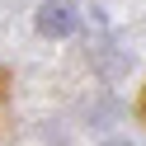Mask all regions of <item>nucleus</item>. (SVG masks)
<instances>
[{"label":"nucleus","instance_id":"nucleus-2","mask_svg":"<svg viewBox=\"0 0 146 146\" xmlns=\"http://www.w3.org/2000/svg\"><path fill=\"white\" fill-rule=\"evenodd\" d=\"M113 146H132V141H113Z\"/></svg>","mask_w":146,"mask_h":146},{"label":"nucleus","instance_id":"nucleus-1","mask_svg":"<svg viewBox=\"0 0 146 146\" xmlns=\"http://www.w3.org/2000/svg\"><path fill=\"white\" fill-rule=\"evenodd\" d=\"M33 24H38L42 38H71V33H76V14H71L66 0H42Z\"/></svg>","mask_w":146,"mask_h":146}]
</instances>
